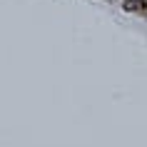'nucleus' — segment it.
I'll return each mask as SVG.
<instances>
[{
    "mask_svg": "<svg viewBox=\"0 0 147 147\" xmlns=\"http://www.w3.org/2000/svg\"><path fill=\"white\" fill-rule=\"evenodd\" d=\"M127 13H137V10H145L147 8V0H125V5H122Z\"/></svg>",
    "mask_w": 147,
    "mask_h": 147,
    "instance_id": "nucleus-1",
    "label": "nucleus"
}]
</instances>
